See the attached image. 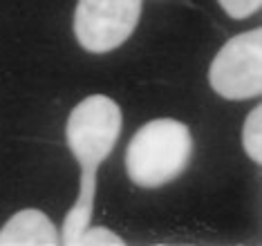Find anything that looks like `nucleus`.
<instances>
[{"label":"nucleus","instance_id":"1","mask_svg":"<svg viewBox=\"0 0 262 246\" xmlns=\"http://www.w3.org/2000/svg\"><path fill=\"white\" fill-rule=\"evenodd\" d=\"M121 128V107L103 94H92V97L83 99L70 112L68 125H65V139H68V148L72 150L81 166V190L79 199L63 219V244L76 246L79 235L90 226L94 188H97V168L117 146Z\"/></svg>","mask_w":262,"mask_h":246},{"label":"nucleus","instance_id":"2","mask_svg":"<svg viewBox=\"0 0 262 246\" xmlns=\"http://www.w3.org/2000/svg\"><path fill=\"white\" fill-rule=\"evenodd\" d=\"M193 135L182 121L155 119L133 135L126 150L128 177L141 188H159L186 170L193 157Z\"/></svg>","mask_w":262,"mask_h":246},{"label":"nucleus","instance_id":"3","mask_svg":"<svg viewBox=\"0 0 262 246\" xmlns=\"http://www.w3.org/2000/svg\"><path fill=\"white\" fill-rule=\"evenodd\" d=\"M208 83L222 99L244 101L262 92V29L242 32L229 38L215 54Z\"/></svg>","mask_w":262,"mask_h":246},{"label":"nucleus","instance_id":"4","mask_svg":"<svg viewBox=\"0 0 262 246\" xmlns=\"http://www.w3.org/2000/svg\"><path fill=\"white\" fill-rule=\"evenodd\" d=\"M141 16V0H79L74 36L83 50L105 54L130 38Z\"/></svg>","mask_w":262,"mask_h":246},{"label":"nucleus","instance_id":"5","mask_svg":"<svg viewBox=\"0 0 262 246\" xmlns=\"http://www.w3.org/2000/svg\"><path fill=\"white\" fill-rule=\"evenodd\" d=\"M56 226L43 211L25 208L0 229V246H56Z\"/></svg>","mask_w":262,"mask_h":246},{"label":"nucleus","instance_id":"6","mask_svg":"<svg viewBox=\"0 0 262 246\" xmlns=\"http://www.w3.org/2000/svg\"><path fill=\"white\" fill-rule=\"evenodd\" d=\"M242 146L244 152L251 157L255 164L262 161V107L255 105L251 115L247 117L242 128Z\"/></svg>","mask_w":262,"mask_h":246},{"label":"nucleus","instance_id":"7","mask_svg":"<svg viewBox=\"0 0 262 246\" xmlns=\"http://www.w3.org/2000/svg\"><path fill=\"white\" fill-rule=\"evenodd\" d=\"M76 246H123V239L105 226H88L76 239Z\"/></svg>","mask_w":262,"mask_h":246},{"label":"nucleus","instance_id":"8","mask_svg":"<svg viewBox=\"0 0 262 246\" xmlns=\"http://www.w3.org/2000/svg\"><path fill=\"white\" fill-rule=\"evenodd\" d=\"M217 3H220V7L231 18H235V20L253 16L255 11L262 7V0H217Z\"/></svg>","mask_w":262,"mask_h":246}]
</instances>
